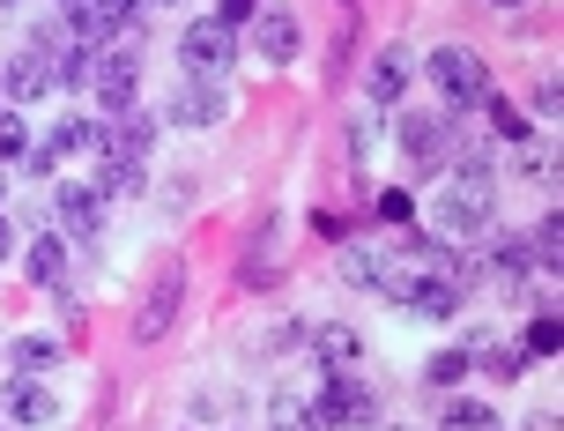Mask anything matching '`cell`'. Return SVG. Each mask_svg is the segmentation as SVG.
Masks as SVG:
<instances>
[{
  "label": "cell",
  "instance_id": "2e32d148",
  "mask_svg": "<svg viewBox=\"0 0 564 431\" xmlns=\"http://www.w3.org/2000/svg\"><path fill=\"white\" fill-rule=\"evenodd\" d=\"M401 89H409V53H379L371 60V97L379 105H401Z\"/></svg>",
  "mask_w": 564,
  "mask_h": 431
},
{
  "label": "cell",
  "instance_id": "277c9868",
  "mask_svg": "<svg viewBox=\"0 0 564 431\" xmlns=\"http://www.w3.org/2000/svg\"><path fill=\"white\" fill-rule=\"evenodd\" d=\"M431 83L446 97V112H476L482 97H490V67H482L468 45H438V53H431Z\"/></svg>",
  "mask_w": 564,
  "mask_h": 431
},
{
  "label": "cell",
  "instance_id": "ffe728a7",
  "mask_svg": "<svg viewBox=\"0 0 564 431\" xmlns=\"http://www.w3.org/2000/svg\"><path fill=\"white\" fill-rule=\"evenodd\" d=\"M30 157V134H23V119L8 112V105H0V164H23Z\"/></svg>",
  "mask_w": 564,
  "mask_h": 431
},
{
  "label": "cell",
  "instance_id": "3957f363",
  "mask_svg": "<svg viewBox=\"0 0 564 431\" xmlns=\"http://www.w3.org/2000/svg\"><path fill=\"white\" fill-rule=\"evenodd\" d=\"M312 424H319V431H365V424H379V395H371V379H357L349 365H327V387H319Z\"/></svg>",
  "mask_w": 564,
  "mask_h": 431
},
{
  "label": "cell",
  "instance_id": "30bf717a",
  "mask_svg": "<svg viewBox=\"0 0 564 431\" xmlns=\"http://www.w3.org/2000/svg\"><path fill=\"white\" fill-rule=\"evenodd\" d=\"M0 89H8V97H45V89H53V67H45V60L23 45V53L0 67Z\"/></svg>",
  "mask_w": 564,
  "mask_h": 431
},
{
  "label": "cell",
  "instance_id": "ba28073f",
  "mask_svg": "<svg viewBox=\"0 0 564 431\" xmlns=\"http://www.w3.org/2000/svg\"><path fill=\"white\" fill-rule=\"evenodd\" d=\"M297 37H305V30H297V15H290V8H268V15L253 23V45H260V60H268V67H290V60H297Z\"/></svg>",
  "mask_w": 564,
  "mask_h": 431
},
{
  "label": "cell",
  "instance_id": "d6986e66",
  "mask_svg": "<svg viewBox=\"0 0 564 431\" xmlns=\"http://www.w3.org/2000/svg\"><path fill=\"white\" fill-rule=\"evenodd\" d=\"M15 365H23V373H53V365H59V343H45V335H23V343H15Z\"/></svg>",
  "mask_w": 564,
  "mask_h": 431
},
{
  "label": "cell",
  "instance_id": "4fadbf2b",
  "mask_svg": "<svg viewBox=\"0 0 564 431\" xmlns=\"http://www.w3.org/2000/svg\"><path fill=\"white\" fill-rule=\"evenodd\" d=\"M490 276H498L506 290L528 283V276H535V254H528V238H498V246H490Z\"/></svg>",
  "mask_w": 564,
  "mask_h": 431
},
{
  "label": "cell",
  "instance_id": "4316f807",
  "mask_svg": "<svg viewBox=\"0 0 564 431\" xmlns=\"http://www.w3.org/2000/svg\"><path fill=\"white\" fill-rule=\"evenodd\" d=\"M216 15H224V23L238 30V23H246V15H253V0H224V8H216Z\"/></svg>",
  "mask_w": 564,
  "mask_h": 431
},
{
  "label": "cell",
  "instance_id": "7a4b0ae2",
  "mask_svg": "<svg viewBox=\"0 0 564 431\" xmlns=\"http://www.w3.org/2000/svg\"><path fill=\"white\" fill-rule=\"evenodd\" d=\"M490 208H498L490 164H453L446 202H438V230H446V238H476V230H490Z\"/></svg>",
  "mask_w": 564,
  "mask_h": 431
},
{
  "label": "cell",
  "instance_id": "9a60e30c",
  "mask_svg": "<svg viewBox=\"0 0 564 431\" xmlns=\"http://www.w3.org/2000/svg\"><path fill=\"white\" fill-rule=\"evenodd\" d=\"M97 194H141V157L97 149Z\"/></svg>",
  "mask_w": 564,
  "mask_h": 431
},
{
  "label": "cell",
  "instance_id": "7402d4cb",
  "mask_svg": "<svg viewBox=\"0 0 564 431\" xmlns=\"http://www.w3.org/2000/svg\"><path fill=\"white\" fill-rule=\"evenodd\" d=\"M482 373H490V379H520V373H528V349H512V343L482 349Z\"/></svg>",
  "mask_w": 564,
  "mask_h": 431
},
{
  "label": "cell",
  "instance_id": "4dcf8cb0",
  "mask_svg": "<svg viewBox=\"0 0 564 431\" xmlns=\"http://www.w3.org/2000/svg\"><path fill=\"white\" fill-rule=\"evenodd\" d=\"M156 8H171V0H156Z\"/></svg>",
  "mask_w": 564,
  "mask_h": 431
},
{
  "label": "cell",
  "instance_id": "52a82bcc",
  "mask_svg": "<svg viewBox=\"0 0 564 431\" xmlns=\"http://www.w3.org/2000/svg\"><path fill=\"white\" fill-rule=\"evenodd\" d=\"M178 60H186L194 75H224V60H230V23H224V15L194 23L186 37H178Z\"/></svg>",
  "mask_w": 564,
  "mask_h": 431
},
{
  "label": "cell",
  "instance_id": "44dd1931",
  "mask_svg": "<svg viewBox=\"0 0 564 431\" xmlns=\"http://www.w3.org/2000/svg\"><path fill=\"white\" fill-rule=\"evenodd\" d=\"M482 105H490V127H498L506 142H528V112H520V105H506V97H482Z\"/></svg>",
  "mask_w": 564,
  "mask_h": 431
},
{
  "label": "cell",
  "instance_id": "8fae6325",
  "mask_svg": "<svg viewBox=\"0 0 564 431\" xmlns=\"http://www.w3.org/2000/svg\"><path fill=\"white\" fill-rule=\"evenodd\" d=\"M23 268H30V283H37V290H59V283H67V254H59L53 230H37V238H30Z\"/></svg>",
  "mask_w": 564,
  "mask_h": 431
},
{
  "label": "cell",
  "instance_id": "e0dca14e",
  "mask_svg": "<svg viewBox=\"0 0 564 431\" xmlns=\"http://www.w3.org/2000/svg\"><path fill=\"white\" fill-rule=\"evenodd\" d=\"M446 431H506V424H498V409H482V402H468V395H453V402H446Z\"/></svg>",
  "mask_w": 564,
  "mask_h": 431
},
{
  "label": "cell",
  "instance_id": "83f0119b",
  "mask_svg": "<svg viewBox=\"0 0 564 431\" xmlns=\"http://www.w3.org/2000/svg\"><path fill=\"white\" fill-rule=\"evenodd\" d=\"M535 431H557V417H535Z\"/></svg>",
  "mask_w": 564,
  "mask_h": 431
},
{
  "label": "cell",
  "instance_id": "6da1fadb",
  "mask_svg": "<svg viewBox=\"0 0 564 431\" xmlns=\"http://www.w3.org/2000/svg\"><path fill=\"white\" fill-rule=\"evenodd\" d=\"M134 83H141V53H134V45H105V53L75 60V89H89L105 119L134 112Z\"/></svg>",
  "mask_w": 564,
  "mask_h": 431
},
{
  "label": "cell",
  "instance_id": "9c48e42d",
  "mask_svg": "<svg viewBox=\"0 0 564 431\" xmlns=\"http://www.w3.org/2000/svg\"><path fill=\"white\" fill-rule=\"evenodd\" d=\"M59 224L75 230V238H97V216H105V194L97 186H59Z\"/></svg>",
  "mask_w": 564,
  "mask_h": 431
},
{
  "label": "cell",
  "instance_id": "d4e9b609",
  "mask_svg": "<svg viewBox=\"0 0 564 431\" xmlns=\"http://www.w3.org/2000/svg\"><path fill=\"white\" fill-rule=\"evenodd\" d=\"M557 343H564V327H557L550 313H542L535 327H528V357H557Z\"/></svg>",
  "mask_w": 564,
  "mask_h": 431
},
{
  "label": "cell",
  "instance_id": "5bb4252c",
  "mask_svg": "<svg viewBox=\"0 0 564 431\" xmlns=\"http://www.w3.org/2000/svg\"><path fill=\"white\" fill-rule=\"evenodd\" d=\"M83 149H97V127H89V119H59L37 157H45V164H59V157H83Z\"/></svg>",
  "mask_w": 564,
  "mask_h": 431
},
{
  "label": "cell",
  "instance_id": "484cf974",
  "mask_svg": "<svg viewBox=\"0 0 564 431\" xmlns=\"http://www.w3.org/2000/svg\"><path fill=\"white\" fill-rule=\"evenodd\" d=\"M409 216H416L409 194H379V224H387V230H409Z\"/></svg>",
  "mask_w": 564,
  "mask_h": 431
},
{
  "label": "cell",
  "instance_id": "1f68e13d",
  "mask_svg": "<svg viewBox=\"0 0 564 431\" xmlns=\"http://www.w3.org/2000/svg\"><path fill=\"white\" fill-rule=\"evenodd\" d=\"M67 8H75V0H67Z\"/></svg>",
  "mask_w": 564,
  "mask_h": 431
},
{
  "label": "cell",
  "instance_id": "f546056e",
  "mask_svg": "<svg viewBox=\"0 0 564 431\" xmlns=\"http://www.w3.org/2000/svg\"><path fill=\"white\" fill-rule=\"evenodd\" d=\"M498 8H520V0H498Z\"/></svg>",
  "mask_w": 564,
  "mask_h": 431
},
{
  "label": "cell",
  "instance_id": "ac0fdd59",
  "mask_svg": "<svg viewBox=\"0 0 564 431\" xmlns=\"http://www.w3.org/2000/svg\"><path fill=\"white\" fill-rule=\"evenodd\" d=\"M423 379H431V387H460V379H468V349H438V357L423 365Z\"/></svg>",
  "mask_w": 564,
  "mask_h": 431
},
{
  "label": "cell",
  "instance_id": "5b68a950",
  "mask_svg": "<svg viewBox=\"0 0 564 431\" xmlns=\"http://www.w3.org/2000/svg\"><path fill=\"white\" fill-rule=\"evenodd\" d=\"M178 298H186V260L164 254V268H156V283H149V298L134 313V343H164L171 320H178Z\"/></svg>",
  "mask_w": 564,
  "mask_h": 431
},
{
  "label": "cell",
  "instance_id": "cb8c5ba5",
  "mask_svg": "<svg viewBox=\"0 0 564 431\" xmlns=\"http://www.w3.org/2000/svg\"><path fill=\"white\" fill-rule=\"evenodd\" d=\"M319 357L327 365H349L357 357V327H319Z\"/></svg>",
  "mask_w": 564,
  "mask_h": 431
},
{
  "label": "cell",
  "instance_id": "f1b7e54d",
  "mask_svg": "<svg viewBox=\"0 0 564 431\" xmlns=\"http://www.w3.org/2000/svg\"><path fill=\"white\" fill-rule=\"evenodd\" d=\"M0 254H8V216H0Z\"/></svg>",
  "mask_w": 564,
  "mask_h": 431
},
{
  "label": "cell",
  "instance_id": "7c38bea8",
  "mask_svg": "<svg viewBox=\"0 0 564 431\" xmlns=\"http://www.w3.org/2000/svg\"><path fill=\"white\" fill-rule=\"evenodd\" d=\"M216 112H224V83H216V89H208V83H186L178 97H171V119H178V127H208Z\"/></svg>",
  "mask_w": 564,
  "mask_h": 431
},
{
  "label": "cell",
  "instance_id": "603a6c76",
  "mask_svg": "<svg viewBox=\"0 0 564 431\" xmlns=\"http://www.w3.org/2000/svg\"><path fill=\"white\" fill-rule=\"evenodd\" d=\"M15 417H23V424H45V417H53V395H45L37 379H23V387H15Z\"/></svg>",
  "mask_w": 564,
  "mask_h": 431
},
{
  "label": "cell",
  "instance_id": "8992f818",
  "mask_svg": "<svg viewBox=\"0 0 564 431\" xmlns=\"http://www.w3.org/2000/svg\"><path fill=\"white\" fill-rule=\"evenodd\" d=\"M468 298V276H460V254H446V246H431V268H423V283H416V313H431V320H446L453 305Z\"/></svg>",
  "mask_w": 564,
  "mask_h": 431
}]
</instances>
